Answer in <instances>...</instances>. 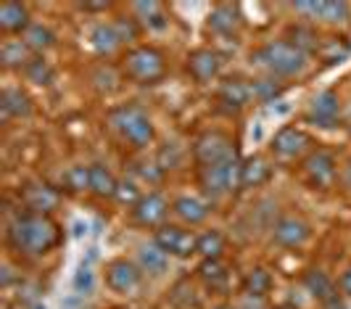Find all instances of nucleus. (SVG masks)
Returning a JSON list of instances; mask_svg holds the SVG:
<instances>
[{"label":"nucleus","instance_id":"a19ab883","mask_svg":"<svg viewBox=\"0 0 351 309\" xmlns=\"http://www.w3.org/2000/svg\"><path fill=\"white\" fill-rule=\"evenodd\" d=\"M293 8L301 11V14H312V16H319V14H322V3H296Z\"/></svg>","mask_w":351,"mask_h":309},{"label":"nucleus","instance_id":"a211bd4d","mask_svg":"<svg viewBox=\"0 0 351 309\" xmlns=\"http://www.w3.org/2000/svg\"><path fill=\"white\" fill-rule=\"evenodd\" d=\"M269 174H272V167L262 156H251L241 164V188H259L269 180Z\"/></svg>","mask_w":351,"mask_h":309},{"label":"nucleus","instance_id":"37998d69","mask_svg":"<svg viewBox=\"0 0 351 309\" xmlns=\"http://www.w3.org/2000/svg\"><path fill=\"white\" fill-rule=\"evenodd\" d=\"M325 309H346V307H343V301H341V299L335 296V299H330V301L325 304Z\"/></svg>","mask_w":351,"mask_h":309},{"label":"nucleus","instance_id":"0eeeda50","mask_svg":"<svg viewBox=\"0 0 351 309\" xmlns=\"http://www.w3.org/2000/svg\"><path fill=\"white\" fill-rule=\"evenodd\" d=\"M156 246L175 257H191L193 251H198V236L177 227V225H164L156 230Z\"/></svg>","mask_w":351,"mask_h":309},{"label":"nucleus","instance_id":"09e8293b","mask_svg":"<svg viewBox=\"0 0 351 309\" xmlns=\"http://www.w3.org/2000/svg\"><path fill=\"white\" fill-rule=\"evenodd\" d=\"M349 180H351V170H349Z\"/></svg>","mask_w":351,"mask_h":309},{"label":"nucleus","instance_id":"72a5a7b5","mask_svg":"<svg viewBox=\"0 0 351 309\" xmlns=\"http://www.w3.org/2000/svg\"><path fill=\"white\" fill-rule=\"evenodd\" d=\"M135 11L141 19L151 27H164V16H161V5L158 3H135Z\"/></svg>","mask_w":351,"mask_h":309},{"label":"nucleus","instance_id":"f704fd0d","mask_svg":"<svg viewBox=\"0 0 351 309\" xmlns=\"http://www.w3.org/2000/svg\"><path fill=\"white\" fill-rule=\"evenodd\" d=\"M66 183L71 190H90V167H71L66 172Z\"/></svg>","mask_w":351,"mask_h":309},{"label":"nucleus","instance_id":"79ce46f5","mask_svg":"<svg viewBox=\"0 0 351 309\" xmlns=\"http://www.w3.org/2000/svg\"><path fill=\"white\" fill-rule=\"evenodd\" d=\"M341 291L346 293V296H351V267L341 275Z\"/></svg>","mask_w":351,"mask_h":309},{"label":"nucleus","instance_id":"5701e85b","mask_svg":"<svg viewBox=\"0 0 351 309\" xmlns=\"http://www.w3.org/2000/svg\"><path fill=\"white\" fill-rule=\"evenodd\" d=\"M304 283H306V288L315 293L322 304H328L330 299H335V296H338V291H335V283L325 273H319V270H309V273L304 275Z\"/></svg>","mask_w":351,"mask_h":309},{"label":"nucleus","instance_id":"a878e982","mask_svg":"<svg viewBox=\"0 0 351 309\" xmlns=\"http://www.w3.org/2000/svg\"><path fill=\"white\" fill-rule=\"evenodd\" d=\"M288 43L301 53H317L319 51V37L309 27H291L288 30Z\"/></svg>","mask_w":351,"mask_h":309},{"label":"nucleus","instance_id":"ddd939ff","mask_svg":"<svg viewBox=\"0 0 351 309\" xmlns=\"http://www.w3.org/2000/svg\"><path fill=\"white\" fill-rule=\"evenodd\" d=\"M135 211V220L145 227H154V225H161L164 222V217H167V211H169V206L164 201V196H158V193H148V196H143L138 206L132 209Z\"/></svg>","mask_w":351,"mask_h":309},{"label":"nucleus","instance_id":"6ab92c4d","mask_svg":"<svg viewBox=\"0 0 351 309\" xmlns=\"http://www.w3.org/2000/svg\"><path fill=\"white\" fill-rule=\"evenodd\" d=\"M209 27L219 34H232L238 27H241L238 5H230V3H219V5H214V11L209 14Z\"/></svg>","mask_w":351,"mask_h":309},{"label":"nucleus","instance_id":"7ed1b4c3","mask_svg":"<svg viewBox=\"0 0 351 309\" xmlns=\"http://www.w3.org/2000/svg\"><path fill=\"white\" fill-rule=\"evenodd\" d=\"M259 64L275 71V74H282V77H291V74H299L301 69L306 67V53H301L299 48H293L291 43H269L264 45L262 51L254 56Z\"/></svg>","mask_w":351,"mask_h":309},{"label":"nucleus","instance_id":"6e6552de","mask_svg":"<svg viewBox=\"0 0 351 309\" xmlns=\"http://www.w3.org/2000/svg\"><path fill=\"white\" fill-rule=\"evenodd\" d=\"M106 283H108L111 291L130 293L141 286V270L127 259H117L106 267Z\"/></svg>","mask_w":351,"mask_h":309},{"label":"nucleus","instance_id":"1a4fd4ad","mask_svg":"<svg viewBox=\"0 0 351 309\" xmlns=\"http://www.w3.org/2000/svg\"><path fill=\"white\" fill-rule=\"evenodd\" d=\"M21 201L29 209V214L48 217L53 209L58 206V193L51 185H45V183H32V185H27V188L21 190Z\"/></svg>","mask_w":351,"mask_h":309},{"label":"nucleus","instance_id":"49530a36","mask_svg":"<svg viewBox=\"0 0 351 309\" xmlns=\"http://www.w3.org/2000/svg\"><path fill=\"white\" fill-rule=\"evenodd\" d=\"M217 309H230V307H217Z\"/></svg>","mask_w":351,"mask_h":309},{"label":"nucleus","instance_id":"f8f14e48","mask_svg":"<svg viewBox=\"0 0 351 309\" xmlns=\"http://www.w3.org/2000/svg\"><path fill=\"white\" fill-rule=\"evenodd\" d=\"M306 238H309V225L301 217H282L275 225V243H280L285 249H296Z\"/></svg>","mask_w":351,"mask_h":309},{"label":"nucleus","instance_id":"58836bf2","mask_svg":"<svg viewBox=\"0 0 351 309\" xmlns=\"http://www.w3.org/2000/svg\"><path fill=\"white\" fill-rule=\"evenodd\" d=\"M93 270L90 267H80L77 275H74V291L77 293H90L93 291Z\"/></svg>","mask_w":351,"mask_h":309},{"label":"nucleus","instance_id":"aec40b11","mask_svg":"<svg viewBox=\"0 0 351 309\" xmlns=\"http://www.w3.org/2000/svg\"><path fill=\"white\" fill-rule=\"evenodd\" d=\"M175 214L188 225H198L209 217V204L195 198V196H182L175 201Z\"/></svg>","mask_w":351,"mask_h":309},{"label":"nucleus","instance_id":"412c9836","mask_svg":"<svg viewBox=\"0 0 351 309\" xmlns=\"http://www.w3.org/2000/svg\"><path fill=\"white\" fill-rule=\"evenodd\" d=\"M0 108H3V117L11 119V117H29L32 111V103H29V95L21 93L16 87H8L3 90L0 95Z\"/></svg>","mask_w":351,"mask_h":309},{"label":"nucleus","instance_id":"cd10ccee","mask_svg":"<svg viewBox=\"0 0 351 309\" xmlns=\"http://www.w3.org/2000/svg\"><path fill=\"white\" fill-rule=\"evenodd\" d=\"M198 275H201V280L206 286H211V288H219L228 280V270H225V264L219 259H204L201 267H198Z\"/></svg>","mask_w":351,"mask_h":309},{"label":"nucleus","instance_id":"f257e3e1","mask_svg":"<svg viewBox=\"0 0 351 309\" xmlns=\"http://www.w3.org/2000/svg\"><path fill=\"white\" fill-rule=\"evenodd\" d=\"M58 240H61L58 227L51 222V217H43V214L16 217L8 227V243L21 254H32V257L48 254Z\"/></svg>","mask_w":351,"mask_h":309},{"label":"nucleus","instance_id":"2f4dec72","mask_svg":"<svg viewBox=\"0 0 351 309\" xmlns=\"http://www.w3.org/2000/svg\"><path fill=\"white\" fill-rule=\"evenodd\" d=\"M317 53H319V58L325 64H341L351 53V45L341 43V40H325V43H319V51Z\"/></svg>","mask_w":351,"mask_h":309},{"label":"nucleus","instance_id":"ea45409f","mask_svg":"<svg viewBox=\"0 0 351 309\" xmlns=\"http://www.w3.org/2000/svg\"><path fill=\"white\" fill-rule=\"evenodd\" d=\"M117 27V32H119V37H122V43L124 40H135V34H138V30L132 27V21L127 24V21H119V24H114Z\"/></svg>","mask_w":351,"mask_h":309},{"label":"nucleus","instance_id":"473e14b6","mask_svg":"<svg viewBox=\"0 0 351 309\" xmlns=\"http://www.w3.org/2000/svg\"><path fill=\"white\" fill-rule=\"evenodd\" d=\"M27 77L35 82V85H48L53 80V69L43 61V58H35L29 67H27Z\"/></svg>","mask_w":351,"mask_h":309},{"label":"nucleus","instance_id":"e433bc0d","mask_svg":"<svg viewBox=\"0 0 351 309\" xmlns=\"http://www.w3.org/2000/svg\"><path fill=\"white\" fill-rule=\"evenodd\" d=\"M280 85H275L272 80H259L256 85H254V95L256 98H262V101H275L278 95H280Z\"/></svg>","mask_w":351,"mask_h":309},{"label":"nucleus","instance_id":"7c9ffc66","mask_svg":"<svg viewBox=\"0 0 351 309\" xmlns=\"http://www.w3.org/2000/svg\"><path fill=\"white\" fill-rule=\"evenodd\" d=\"M222 249H225V238H222V233L209 230V233L198 236V254H201L204 259H219Z\"/></svg>","mask_w":351,"mask_h":309},{"label":"nucleus","instance_id":"4c0bfd02","mask_svg":"<svg viewBox=\"0 0 351 309\" xmlns=\"http://www.w3.org/2000/svg\"><path fill=\"white\" fill-rule=\"evenodd\" d=\"M349 14V5L346 3H322V14L319 16L328 19V21H341Z\"/></svg>","mask_w":351,"mask_h":309},{"label":"nucleus","instance_id":"dca6fc26","mask_svg":"<svg viewBox=\"0 0 351 309\" xmlns=\"http://www.w3.org/2000/svg\"><path fill=\"white\" fill-rule=\"evenodd\" d=\"M309 146V137L296 127H282L272 140V151L278 156H299Z\"/></svg>","mask_w":351,"mask_h":309},{"label":"nucleus","instance_id":"f3484780","mask_svg":"<svg viewBox=\"0 0 351 309\" xmlns=\"http://www.w3.org/2000/svg\"><path fill=\"white\" fill-rule=\"evenodd\" d=\"M35 58H32V51L27 48V43L24 40H5L3 43V48H0V64L5 69H24L32 64Z\"/></svg>","mask_w":351,"mask_h":309},{"label":"nucleus","instance_id":"2eb2a0df","mask_svg":"<svg viewBox=\"0 0 351 309\" xmlns=\"http://www.w3.org/2000/svg\"><path fill=\"white\" fill-rule=\"evenodd\" d=\"M27 27H29L27 5L14 3V0L0 3V30L3 32H27Z\"/></svg>","mask_w":351,"mask_h":309},{"label":"nucleus","instance_id":"f03ea898","mask_svg":"<svg viewBox=\"0 0 351 309\" xmlns=\"http://www.w3.org/2000/svg\"><path fill=\"white\" fill-rule=\"evenodd\" d=\"M122 69L132 82H138V85H154V82H158L164 77L167 64H164V56L156 48L143 45V48H132V51L124 56Z\"/></svg>","mask_w":351,"mask_h":309},{"label":"nucleus","instance_id":"393cba45","mask_svg":"<svg viewBox=\"0 0 351 309\" xmlns=\"http://www.w3.org/2000/svg\"><path fill=\"white\" fill-rule=\"evenodd\" d=\"M119 43H122V37L117 32V27H111V24H101V27H95L93 30V48L98 53H114L119 48Z\"/></svg>","mask_w":351,"mask_h":309},{"label":"nucleus","instance_id":"a18cd8bd","mask_svg":"<svg viewBox=\"0 0 351 309\" xmlns=\"http://www.w3.org/2000/svg\"><path fill=\"white\" fill-rule=\"evenodd\" d=\"M8 283H11V270L3 267V286H8Z\"/></svg>","mask_w":351,"mask_h":309},{"label":"nucleus","instance_id":"c9c22d12","mask_svg":"<svg viewBox=\"0 0 351 309\" xmlns=\"http://www.w3.org/2000/svg\"><path fill=\"white\" fill-rule=\"evenodd\" d=\"M117 198H119L122 204H127V206H132V209H135L143 196H141V190H138V185H135V183H127V180H124V183H119Z\"/></svg>","mask_w":351,"mask_h":309},{"label":"nucleus","instance_id":"b1692460","mask_svg":"<svg viewBox=\"0 0 351 309\" xmlns=\"http://www.w3.org/2000/svg\"><path fill=\"white\" fill-rule=\"evenodd\" d=\"M248 95H251V87L246 82H241V80H228V82H222V87H219V103H225L230 108L246 106Z\"/></svg>","mask_w":351,"mask_h":309},{"label":"nucleus","instance_id":"c03bdc74","mask_svg":"<svg viewBox=\"0 0 351 309\" xmlns=\"http://www.w3.org/2000/svg\"><path fill=\"white\" fill-rule=\"evenodd\" d=\"M85 8H90V11H101V8H108V3H88Z\"/></svg>","mask_w":351,"mask_h":309},{"label":"nucleus","instance_id":"4468645a","mask_svg":"<svg viewBox=\"0 0 351 309\" xmlns=\"http://www.w3.org/2000/svg\"><path fill=\"white\" fill-rule=\"evenodd\" d=\"M338 108H341V103H338V95H335L333 90H325V93H319L315 101H312V108H309V122H317V124H322V127H330L338 117Z\"/></svg>","mask_w":351,"mask_h":309},{"label":"nucleus","instance_id":"de8ad7c7","mask_svg":"<svg viewBox=\"0 0 351 309\" xmlns=\"http://www.w3.org/2000/svg\"><path fill=\"white\" fill-rule=\"evenodd\" d=\"M35 309H45V307H35Z\"/></svg>","mask_w":351,"mask_h":309},{"label":"nucleus","instance_id":"bb28decb","mask_svg":"<svg viewBox=\"0 0 351 309\" xmlns=\"http://www.w3.org/2000/svg\"><path fill=\"white\" fill-rule=\"evenodd\" d=\"M269 288H272V277H269V273L264 270V267H254L251 273H246V277H243V291L248 293V296H264V293H269Z\"/></svg>","mask_w":351,"mask_h":309},{"label":"nucleus","instance_id":"c85d7f7f","mask_svg":"<svg viewBox=\"0 0 351 309\" xmlns=\"http://www.w3.org/2000/svg\"><path fill=\"white\" fill-rule=\"evenodd\" d=\"M141 264H143V270H148L151 275H161L167 270V251H161L156 243H154V246H143Z\"/></svg>","mask_w":351,"mask_h":309},{"label":"nucleus","instance_id":"423d86ee","mask_svg":"<svg viewBox=\"0 0 351 309\" xmlns=\"http://www.w3.org/2000/svg\"><path fill=\"white\" fill-rule=\"evenodd\" d=\"M193 159L198 167H214V164H228L235 159L232 140L222 133H206L198 137L193 148Z\"/></svg>","mask_w":351,"mask_h":309},{"label":"nucleus","instance_id":"20e7f679","mask_svg":"<svg viewBox=\"0 0 351 309\" xmlns=\"http://www.w3.org/2000/svg\"><path fill=\"white\" fill-rule=\"evenodd\" d=\"M111 124L122 133L135 148H143L154 140V124L145 117L141 106H122L111 114Z\"/></svg>","mask_w":351,"mask_h":309},{"label":"nucleus","instance_id":"9b49d317","mask_svg":"<svg viewBox=\"0 0 351 309\" xmlns=\"http://www.w3.org/2000/svg\"><path fill=\"white\" fill-rule=\"evenodd\" d=\"M219 67H222V56L209 48H201L188 56V71L195 82H209L211 77H217Z\"/></svg>","mask_w":351,"mask_h":309},{"label":"nucleus","instance_id":"39448f33","mask_svg":"<svg viewBox=\"0 0 351 309\" xmlns=\"http://www.w3.org/2000/svg\"><path fill=\"white\" fill-rule=\"evenodd\" d=\"M198 183L206 196L217 198L228 190L238 188L241 185V164L238 159H232L228 164H214V167H201L198 172Z\"/></svg>","mask_w":351,"mask_h":309},{"label":"nucleus","instance_id":"9d476101","mask_svg":"<svg viewBox=\"0 0 351 309\" xmlns=\"http://www.w3.org/2000/svg\"><path fill=\"white\" fill-rule=\"evenodd\" d=\"M304 170L309 183L317 188H330L335 180V159L328 151H317L304 161Z\"/></svg>","mask_w":351,"mask_h":309},{"label":"nucleus","instance_id":"4be33fe9","mask_svg":"<svg viewBox=\"0 0 351 309\" xmlns=\"http://www.w3.org/2000/svg\"><path fill=\"white\" fill-rule=\"evenodd\" d=\"M90 190H93L98 198H117L119 183L114 180V174L106 170V167L95 164V167H90Z\"/></svg>","mask_w":351,"mask_h":309},{"label":"nucleus","instance_id":"c756f323","mask_svg":"<svg viewBox=\"0 0 351 309\" xmlns=\"http://www.w3.org/2000/svg\"><path fill=\"white\" fill-rule=\"evenodd\" d=\"M24 43L29 51H45L53 45V32L43 24H29L24 32Z\"/></svg>","mask_w":351,"mask_h":309}]
</instances>
